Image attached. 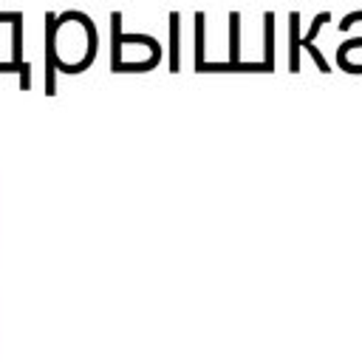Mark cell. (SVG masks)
<instances>
[{
  "label": "cell",
  "mask_w": 362,
  "mask_h": 362,
  "mask_svg": "<svg viewBox=\"0 0 362 362\" xmlns=\"http://www.w3.org/2000/svg\"><path fill=\"white\" fill-rule=\"evenodd\" d=\"M178 11L170 14V71L178 74L181 71V48H178Z\"/></svg>",
  "instance_id": "3"
},
{
  "label": "cell",
  "mask_w": 362,
  "mask_h": 362,
  "mask_svg": "<svg viewBox=\"0 0 362 362\" xmlns=\"http://www.w3.org/2000/svg\"><path fill=\"white\" fill-rule=\"evenodd\" d=\"M263 31H266V59H263V65L272 71L274 68V14L272 11L263 14Z\"/></svg>",
  "instance_id": "4"
},
{
  "label": "cell",
  "mask_w": 362,
  "mask_h": 362,
  "mask_svg": "<svg viewBox=\"0 0 362 362\" xmlns=\"http://www.w3.org/2000/svg\"><path fill=\"white\" fill-rule=\"evenodd\" d=\"M288 40H291V48H288V68H291V71H300V14H297V11L288 14Z\"/></svg>",
  "instance_id": "2"
},
{
  "label": "cell",
  "mask_w": 362,
  "mask_h": 362,
  "mask_svg": "<svg viewBox=\"0 0 362 362\" xmlns=\"http://www.w3.org/2000/svg\"><path fill=\"white\" fill-rule=\"evenodd\" d=\"M229 40H232V48H229V59L226 62H238V40H240V14L232 11L229 14Z\"/></svg>",
  "instance_id": "6"
},
{
  "label": "cell",
  "mask_w": 362,
  "mask_h": 362,
  "mask_svg": "<svg viewBox=\"0 0 362 362\" xmlns=\"http://www.w3.org/2000/svg\"><path fill=\"white\" fill-rule=\"evenodd\" d=\"M204 11L195 14V71L204 68Z\"/></svg>",
  "instance_id": "5"
},
{
  "label": "cell",
  "mask_w": 362,
  "mask_h": 362,
  "mask_svg": "<svg viewBox=\"0 0 362 362\" xmlns=\"http://www.w3.org/2000/svg\"><path fill=\"white\" fill-rule=\"evenodd\" d=\"M54 76H57V17L48 11L45 14V93L48 96L57 93Z\"/></svg>",
  "instance_id": "1"
}]
</instances>
